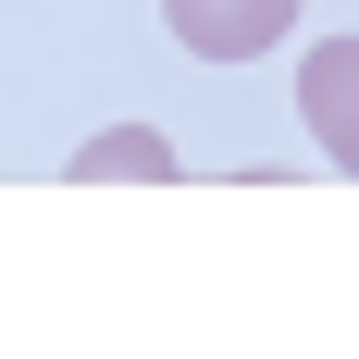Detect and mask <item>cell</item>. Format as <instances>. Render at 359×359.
<instances>
[{"mask_svg": "<svg viewBox=\"0 0 359 359\" xmlns=\"http://www.w3.org/2000/svg\"><path fill=\"white\" fill-rule=\"evenodd\" d=\"M74 174H87V186H161V174H174V137H161V124H111V137L74 149Z\"/></svg>", "mask_w": 359, "mask_h": 359, "instance_id": "obj_3", "label": "cell"}, {"mask_svg": "<svg viewBox=\"0 0 359 359\" xmlns=\"http://www.w3.org/2000/svg\"><path fill=\"white\" fill-rule=\"evenodd\" d=\"M297 124L323 137V161H334V174H359V37L297 50Z\"/></svg>", "mask_w": 359, "mask_h": 359, "instance_id": "obj_2", "label": "cell"}, {"mask_svg": "<svg viewBox=\"0 0 359 359\" xmlns=\"http://www.w3.org/2000/svg\"><path fill=\"white\" fill-rule=\"evenodd\" d=\"M161 25H174V50H198V62H273L297 37V0H161Z\"/></svg>", "mask_w": 359, "mask_h": 359, "instance_id": "obj_1", "label": "cell"}]
</instances>
